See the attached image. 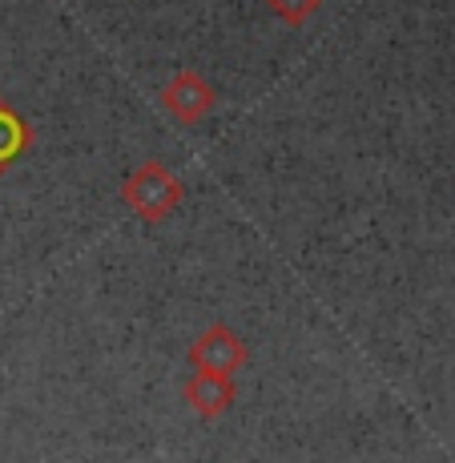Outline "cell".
Listing matches in <instances>:
<instances>
[{"instance_id":"5b68a950","label":"cell","mask_w":455,"mask_h":463,"mask_svg":"<svg viewBox=\"0 0 455 463\" xmlns=\"http://www.w3.org/2000/svg\"><path fill=\"white\" fill-rule=\"evenodd\" d=\"M29 141H33L29 121H24L8 101H0V174H5L8 165L21 162L24 149H29Z\"/></svg>"},{"instance_id":"3957f363","label":"cell","mask_w":455,"mask_h":463,"mask_svg":"<svg viewBox=\"0 0 455 463\" xmlns=\"http://www.w3.org/2000/svg\"><path fill=\"white\" fill-rule=\"evenodd\" d=\"M213 101H218V93H213V85L206 81V77H198V73H177L174 81H169L162 89V105L169 113H174L182 126H194L198 118H206V113L213 109Z\"/></svg>"},{"instance_id":"8992f818","label":"cell","mask_w":455,"mask_h":463,"mask_svg":"<svg viewBox=\"0 0 455 463\" xmlns=\"http://www.w3.org/2000/svg\"><path fill=\"white\" fill-rule=\"evenodd\" d=\"M266 5H270V13L279 16V21H287V24L299 29V24L310 21V13H315L323 0H266Z\"/></svg>"},{"instance_id":"6da1fadb","label":"cell","mask_w":455,"mask_h":463,"mask_svg":"<svg viewBox=\"0 0 455 463\" xmlns=\"http://www.w3.org/2000/svg\"><path fill=\"white\" fill-rule=\"evenodd\" d=\"M185 185L162 162H146L137 165L121 185V202L137 213L141 222H166L169 213L182 206Z\"/></svg>"},{"instance_id":"7a4b0ae2","label":"cell","mask_w":455,"mask_h":463,"mask_svg":"<svg viewBox=\"0 0 455 463\" xmlns=\"http://www.w3.org/2000/svg\"><path fill=\"white\" fill-rule=\"evenodd\" d=\"M246 359H250L246 343L234 331H230L226 323H213L210 331H202L198 338H194V346H190L194 371H218V375H234V371L242 367Z\"/></svg>"},{"instance_id":"277c9868","label":"cell","mask_w":455,"mask_h":463,"mask_svg":"<svg viewBox=\"0 0 455 463\" xmlns=\"http://www.w3.org/2000/svg\"><path fill=\"white\" fill-rule=\"evenodd\" d=\"M185 403H190L194 415H202V420H218L222 411H230V403H234V375H218V371H194L190 379H185Z\"/></svg>"}]
</instances>
